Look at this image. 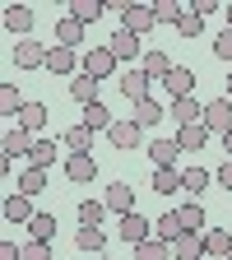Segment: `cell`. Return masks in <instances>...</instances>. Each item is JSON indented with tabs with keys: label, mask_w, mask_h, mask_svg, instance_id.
Segmentation results:
<instances>
[{
	"label": "cell",
	"mask_w": 232,
	"mask_h": 260,
	"mask_svg": "<svg viewBox=\"0 0 232 260\" xmlns=\"http://www.w3.org/2000/svg\"><path fill=\"white\" fill-rule=\"evenodd\" d=\"M168 116H172L177 125H195V121H205V107L195 103V98H177V103L168 107Z\"/></svg>",
	"instance_id": "obj_17"
},
{
	"label": "cell",
	"mask_w": 232,
	"mask_h": 260,
	"mask_svg": "<svg viewBox=\"0 0 232 260\" xmlns=\"http://www.w3.org/2000/svg\"><path fill=\"white\" fill-rule=\"evenodd\" d=\"M172 260H205V233H181L172 242Z\"/></svg>",
	"instance_id": "obj_12"
},
{
	"label": "cell",
	"mask_w": 232,
	"mask_h": 260,
	"mask_svg": "<svg viewBox=\"0 0 232 260\" xmlns=\"http://www.w3.org/2000/svg\"><path fill=\"white\" fill-rule=\"evenodd\" d=\"M5 28L23 42L28 32H32V10H28V5H5Z\"/></svg>",
	"instance_id": "obj_16"
},
{
	"label": "cell",
	"mask_w": 232,
	"mask_h": 260,
	"mask_svg": "<svg viewBox=\"0 0 232 260\" xmlns=\"http://www.w3.org/2000/svg\"><path fill=\"white\" fill-rule=\"evenodd\" d=\"M107 47H112V56H116V60H135V56H144V42H140L130 28H116Z\"/></svg>",
	"instance_id": "obj_9"
},
{
	"label": "cell",
	"mask_w": 232,
	"mask_h": 260,
	"mask_svg": "<svg viewBox=\"0 0 232 260\" xmlns=\"http://www.w3.org/2000/svg\"><path fill=\"white\" fill-rule=\"evenodd\" d=\"M65 177L70 181H93L97 177V158L93 153H70L65 158Z\"/></svg>",
	"instance_id": "obj_14"
},
{
	"label": "cell",
	"mask_w": 232,
	"mask_h": 260,
	"mask_svg": "<svg viewBox=\"0 0 232 260\" xmlns=\"http://www.w3.org/2000/svg\"><path fill=\"white\" fill-rule=\"evenodd\" d=\"M153 190H158V195H172V190H186V181H181L177 168H158V172H153Z\"/></svg>",
	"instance_id": "obj_32"
},
{
	"label": "cell",
	"mask_w": 232,
	"mask_h": 260,
	"mask_svg": "<svg viewBox=\"0 0 232 260\" xmlns=\"http://www.w3.org/2000/svg\"><path fill=\"white\" fill-rule=\"evenodd\" d=\"M65 149H70V153H93V130L84 121L70 125V130H65Z\"/></svg>",
	"instance_id": "obj_27"
},
{
	"label": "cell",
	"mask_w": 232,
	"mask_h": 260,
	"mask_svg": "<svg viewBox=\"0 0 232 260\" xmlns=\"http://www.w3.org/2000/svg\"><path fill=\"white\" fill-rule=\"evenodd\" d=\"M116 84H121V98L135 107V103H144V98H149V84H153V79L144 75V65H130V70H121Z\"/></svg>",
	"instance_id": "obj_2"
},
{
	"label": "cell",
	"mask_w": 232,
	"mask_h": 260,
	"mask_svg": "<svg viewBox=\"0 0 232 260\" xmlns=\"http://www.w3.org/2000/svg\"><path fill=\"white\" fill-rule=\"evenodd\" d=\"M75 246L103 255V251H107V233H103V228H79V233H75Z\"/></svg>",
	"instance_id": "obj_26"
},
{
	"label": "cell",
	"mask_w": 232,
	"mask_h": 260,
	"mask_svg": "<svg viewBox=\"0 0 232 260\" xmlns=\"http://www.w3.org/2000/svg\"><path fill=\"white\" fill-rule=\"evenodd\" d=\"M177 218H181V233H209V228H205V205H200V200L181 205Z\"/></svg>",
	"instance_id": "obj_21"
},
{
	"label": "cell",
	"mask_w": 232,
	"mask_h": 260,
	"mask_svg": "<svg viewBox=\"0 0 232 260\" xmlns=\"http://www.w3.org/2000/svg\"><path fill=\"white\" fill-rule=\"evenodd\" d=\"M181 10H186V5H177V0H153V19H158V23H172V28H177Z\"/></svg>",
	"instance_id": "obj_39"
},
{
	"label": "cell",
	"mask_w": 232,
	"mask_h": 260,
	"mask_svg": "<svg viewBox=\"0 0 232 260\" xmlns=\"http://www.w3.org/2000/svg\"><path fill=\"white\" fill-rule=\"evenodd\" d=\"M47 190V172L42 168H23V177H19V195H42Z\"/></svg>",
	"instance_id": "obj_36"
},
{
	"label": "cell",
	"mask_w": 232,
	"mask_h": 260,
	"mask_svg": "<svg viewBox=\"0 0 232 260\" xmlns=\"http://www.w3.org/2000/svg\"><path fill=\"white\" fill-rule=\"evenodd\" d=\"M70 98H75V103H84V107H88V103H97V79L79 70V75L70 79Z\"/></svg>",
	"instance_id": "obj_23"
},
{
	"label": "cell",
	"mask_w": 232,
	"mask_h": 260,
	"mask_svg": "<svg viewBox=\"0 0 232 260\" xmlns=\"http://www.w3.org/2000/svg\"><path fill=\"white\" fill-rule=\"evenodd\" d=\"M103 10H107V0H70V19H79L84 28L103 19Z\"/></svg>",
	"instance_id": "obj_22"
},
{
	"label": "cell",
	"mask_w": 232,
	"mask_h": 260,
	"mask_svg": "<svg viewBox=\"0 0 232 260\" xmlns=\"http://www.w3.org/2000/svg\"><path fill=\"white\" fill-rule=\"evenodd\" d=\"M205 125H209V135H227V130H232V98L205 103Z\"/></svg>",
	"instance_id": "obj_4"
},
{
	"label": "cell",
	"mask_w": 232,
	"mask_h": 260,
	"mask_svg": "<svg viewBox=\"0 0 232 260\" xmlns=\"http://www.w3.org/2000/svg\"><path fill=\"white\" fill-rule=\"evenodd\" d=\"M227 251H232V228H209L205 233V255L227 260Z\"/></svg>",
	"instance_id": "obj_19"
},
{
	"label": "cell",
	"mask_w": 232,
	"mask_h": 260,
	"mask_svg": "<svg viewBox=\"0 0 232 260\" xmlns=\"http://www.w3.org/2000/svg\"><path fill=\"white\" fill-rule=\"evenodd\" d=\"M51 162H56V144L51 140H38V144H32V153H28V168H51Z\"/></svg>",
	"instance_id": "obj_38"
},
{
	"label": "cell",
	"mask_w": 232,
	"mask_h": 260,
	"mask_svg": "<svg viewBox=\"0 0 232 260\" xmlns=\"http://www.w3.org/2000/svg\"><path fill=\"white\" fill-rule=\"evenodd\" d=\"M19 125L38 135V130L47 125V107H42V103H23V112H19Z\"/></svg>",
	"instance_id": "obj_35"
},
{
	"label": "cell",
	"mask_w": 232,
	"mask_h": 260,
	"mask_svg": "<svg viewBox=\"0 0 232 260\" xmlns=\"http://www.w3.org/2000/svg\"><path fill=\"white\" fill-rule=\"evenodd\" d=\"M23 260H56L51 255V242H28L23 246Z\"/></svg>",
	"instance_id": "obj_42"
},
{
	"label": "cell",
	"mask_w": 232,
	"mask_h": 260,
	"mask_svg": "<svg viewBox=\"0 0 232 260\" xmlns=\"http://www.w3.org/2000/svg\"><path fill=\"white\" fill-rule=\"evenodd\" d=\"M32 195H5V223H19V228H28L32 223Z\"/></svg>",
	"instance_id": "obj_11"
},
{
	"label": "cell",
	"mask_w": 232,
	"mask_h": 260,
	"mask_svg": "<svg viewBox=\"0 0 232 260\" xmlns=\"http://www.w3.org/2000/svg\"><path fill=\"white\" fill-rule=\"evenodd\" d=\"M153 237H158V242H168V246L181 237V218H177V209H168V214L153 223Z\"/></svg>",
	"instance_id": "obj_30"
},
{
	"label": "cell",
	"mask_w": 232,
	"mask_h": 260,
	"mask_svg": "<svg viewBox=\"0 0 232 260\" xmlns=\"http://www.w3.org/2000/svg\"><path fill=\"white\" fill-rule=\"evenodd\" d=\"M144 75H149V79H158V84L168 79V75H172V60H168V51H158V47H153V51H144Z\"/></svg>",
	"instance_id": "obj_25"
},
{
	"label": "cell",
	"mask_w": 232,
	"mask_h": 260,
	"mask_svg": "<svg viewBox=\"0 0 232 260\" xmlns=\"http://www.w3.org/2000/svg\"><path fill=\"white\" fill-rule=\"evenodd\" d=\"M177 153H181L177 140H153V144H149V158L158 162V168H177Z\"/></svg>",
	"instance_id": "obj_28"
},
{
	"label": "cell",
	"mask_w": 232,
	"mask_h": 260,
	"mask_svg": "<svg viewBox=\"0 0 232 260\" xmlns=\"http://www.w3.org/2000/svg\"><path fill=\"white\" fill-rule=\"evenodd\" d=\"M121 28H130L135 38H144L149 28H158V19H153V5H125V10H121Z\"/></svg>",
	"instance_id": "obj_6"
},
{
	"label": "cell",
	"mask_w": 232,
	"mask_h": 260,
	"mask_svg": "<svg viewBox=\"0 0 232 260\" xmlns=\"http://www.w3.org/2000/svg\"><path fill=\"white\" fill-rule=\"evenodd\" d=\"M42 70H51V75H70V79H75V70H79L75 47H47V65H42Z\"/></svg>",
	"instance_id": "obj_7"
},
{
	"label": "cell",
	"mask_w": 232,
	"mask_h": 260,
	"mask_svg": "<svg viewBox=\"0 0 232 260\" xmlns=\"http://www.w3.org/2000/svg\"><path fill=\"white\" fill-rule=\"evenodd\" d=\"M153 237V223L144 218V214H125L121 218V242L125 246H140V242H149Z\"/></svg>",
	"instance_id": "obj_8"
},
{
	"label": "cell",
	"mask_w": 232,
	"mask_h": 260,
	"mask_svg": "<svg viewBox=\"0 0 232 260\" xmlns=\"http://www.w3.org/2000/svg\"><path fill=\"white\" fill-rule=\"evenodd\" d=\"M116 65H121V60L112 56V47H107V42L84 51V75H93L97 84H103V79H112V75H116Z\"/></svg>",
	"instance_id": "obj_1"
},
{
	"label": "cell",
	"mask_w": 232,
	"mask_h": 260,
	"mask_svg": "<svg viewBox=\"0 0 232 260\" xmlns=\"http://www.w3.org/2000/svg\"><path fill=\"white\" fill-rule=\"evenodd\" d=\"M135 260H172V246H168V242H158V237H149V242L135 246Z\"/></svg>",
	"instance_id": "obj_37"
},
{
	"label": "cell",
	"mask_w": 232,
	"mask_h": 260,
	"mask_svg": "<svg viewBox=\"0 0 232 260\" xmlns=\"http://www.w3.org/2000/svg\"><path fill=\"white\" fill-rule=\"evenodd\" d=\"M223 84H227V98H232V70H227V79H223Z\"/></svg>",
	"instance_id": "obj_46"
},
{
	"label": "cell",
	"mask_w": 232,
	"mask_h": 260,
	"mask_svg": "<svg viewBox=\"0 0 232 260\" xmlns=\"http://www.w3.org/2000/svg\"><path fill=\"white\" fill-rule=\"evenodd\" d=\"M214 56L218 60H232V28H223L218 38H214Z\"/></svg>",
	"instance_id": "obj_43"
},
{
	"label": "cell",
	"mask_w": 232,
	"mask_h": 260,
	"mask_svg": "<svg viewBox=\"0 0 232 260\" xmlns=\"http://www.w3.org/2000/svg\"><path fill=\"white\" fill-rule=\"evenodd\" d=\"M181 181H186V190H190V195H205V190H209V181H218V177H214L209 168H186V172H181Z\"/></svg>",
	"instance_id": "obj_33"
},
{
	"label": "cell",
	"mask_w": 232,
	"mask_h": 260,
	"mask_svg": "<svg viewBox=\"0 0 232 260\" xmlns=\"http://www.w3.org/2000/svg\"><path fill=\"white\" fill-rule=\"evenodd\" d=\"M32 144H38V135L23 125H14L10 135H5V158H19V153H32Z\"/></svg>",
	"instance_id": "obj_20"
},
{
	"label": "cell",
	"mask_w": 232,
	"mask_h": 260,
	"mask_svg": "<svg viewBox=\"0 0 232 260\" xmlns=\"http://www.w3.org/2000/svg\"><path fill=\"white\" fill-rule=\"evenodd\" d=\"M0 112H5V116H19V112H23L19 88H14V84H0Z\"/></svg>",
	"instance_id": "obj_41"
},
{
	"label": "cell",
	"mask_w": 232,
	"mask_h": 260,
	"mask_svg": "<svg viewBox=\"0 0 232 260\" xmlns=\"http://www.w3.org/2000/svg\"><path fill=\"white\" fill-rule=\"evenodd\" d=\"M84 125H88V130H112L116 116L107 112V103H88V107H84Z\"/></svg>",
	"instance_id": "obj_29"
},
{
	"label": "cell",
	"mask_w": 232,
	"mask_h": 260,
	"mask_svg": "<svg viewBox=\"0 0 232 260\" xmlns=\"http://www.w3.org/2000/svg\"><path fill=\"white\" fill-rule=\"evenodd\" d=\"M103 214H107L103 200H84V205H79V223H84V228H97V223H103Z\"/></svg>",
	"instance_id": "obj_40"
},
{
	"label": "cell",
	"mask_w": 232,
	"mask_h": 260,
	"mask_svg": "<svg viewBox=\"0 0 232 260\" xmlns=\"http://www.w3.org/2000/svg\"><path fill=\"white\" fill-rule=\"evenodd\" d=\"M79 42H84V23L65 14V19L56 23V47H79Z\"/></svg>",
	"instance_id": "obj_24"
},
{
	"label": "cell",
	"mask_w": 232,
	"mask_h": 260,
	"mask_svg": "<svg viewBox=\"0 0 232 260\" xmlns=\"http://www.w3.org/2000/svg\"><path fill=\"white\" fill-rule=\"evenodd\" d=\"M107 140H112V149H121V153H135V149H140V140H144V130L130 121V116H121V121L107 130Z\"/></svg>",
	"instance_id": "obj_3"
},
{
	"label": "cell",
	"mask_w": 232,
	"mask_h": 260,
	"mask_svg": "<svg viewBox=\"0 0 232 260\" xmlns=\"http://www.w3.org/2000/svg\"><path fill=\"white\" fill-rule=\"evenodd\" d=\"M103 205L112 209V214H135V190H130V181H112L107 190H103Z\"/></svg>",
	"instance_id": "obj_5"
},
{
	"label": "cell",
	"mask_w": 232,
	"mask_h": 260,
	"mask_svg": "<svg viewBox=\"0 0 232 260\" xmlns=\"http://www.w3.org/2000/svg\"><path fill=\"white\" fill-rule=\"evenodd\" d=\"M162 84H168V98L177 103V98H190V88H195V75L186 70V65H172V75L162 79Z\"/></svg>",
	"instance_id": "obj_18"
},
{
	"label": "cell",
	"mask_w": 232,
	"mask_h": 260,
	"mask_svg": "<svg viewBox=\"0 0 232 260\" xmlns=\"http://www.w3.org/2000/svg\"><path fill=\"white\" fill-rule=\"evenodd\" d=\"M177 144H181V153H200V149L209 144V125H205V121L181 125V130H177Z\"/></svg>",
	"instance_id": "obj_13"
},
{
	"label": "cell",
	"mask_w": 232,
	"mask_h": 260,
	"mask_svg": "<svg viewBox=\"0 0 232 260\" xmlns=\"http://www.w3.org/2000/svg\"><path fill=\"white\" fill-rule=\"evenodd\" d=\"M162 116H168V107H162V103H153V98H144V103H135V107H130V121H135L140 130L158 125Z\"/></svg>",
	"instance_id": "obj_15"
},
{
	"label": "cell",
	"mask_w": 232,
	"mask_h": 260,
	"mask_svg": "<svg viewBox=\"0 0 232 260\" xmlns=\"http://www.w3.org/2000/svg\"><path fill=\"white\" fill-rule=\"evenodd\" d=\"M214 177H218V186H227V190H232V158H227V162H223V168H218V172H214Z\"/></svg>",
	"instance_id": "obj_44"
},
{
	"label": "cell",
	"mask_w": 232,
	"mask_h": 260,
	"mask_svg": "<svg viewBox=\"0 0 232 260\" xmlns=\"http://www.w3.org/2000/svg\"><path fill=\"white\" fill-rule=\"evenodd\" d=\"M227 28H232V0H227Z\"/></svg>",
	"instance_id": "obj_47"
},
{
	"label": "cell",
	"mask_w": 232,
	"mask_h": 260,
	"mask_svg": "<svg viewBox=\"0 0 232 260\" xmlns=\"http://www.w3.org/2000/svg\"><path fill=\"white\" fill-rule=\"evenodd\" d=\"M177 32H181V38H190V42H195V38H200V32H205V14L186 5V10H181V19H177Z\"/></svg>",
	"instance_id": "obj_31"
},
{
	"label": "cell",
	"mask_w": 232,
	"mask_h": 260,
	"mask_svg": "<svg viewBox=\"0 0 232 260\" xmlns=\"http://www.w3.org/2000/svg\"><path fill=\"white\" fill-rule=\"evenodd\" d=\"M223 149H227V158H232V130H227V135H223Z\"/></svg>",
	"instance_id": "obj_45"
},
{
	"label": "cell",
	"mask_w": 232,
	"mask_h": 260,
	"mask_svg": "<svg viewBox=\"0 0 232 260\" xmlns=\"http://www.w3.org/2000/svg\"><path fill=\"white\" fill-rule=\"evenodd\" d=\"M227 260H232V251H227Z\"/></svg>",
	"instance_id": "obj_48"
},
{
	"label": "cell",
	"mask_w": 232,
	"mask_h": 260,
	"mask_svg": "<svg viewBox=\"0 0 232 260\" xmlns=\"http://www.w3.org/2000/svg\"><path fill=\"white\" fill-rule=\"evenodd\" d=\"M14 65L19 70H38V65H47V47L42 42H14Z\"/></svg>",
	"instance_id": "obj_10"
},
{
	"label": "cell",
	"mask_w": 232,
	"mask_h": 260,
	"mask_svg": "<svg viewBox=\"0 0 232 260\" xmlns=\"http://www.w3.org/2000/svg\"><path fill=\"white\" fill-rule=\"evenodd\" d=\"M28 237H32V242H51V237H56V214H32Z\"/></svg>",
	"instance_id": "obj_34"
}]
</instances>
